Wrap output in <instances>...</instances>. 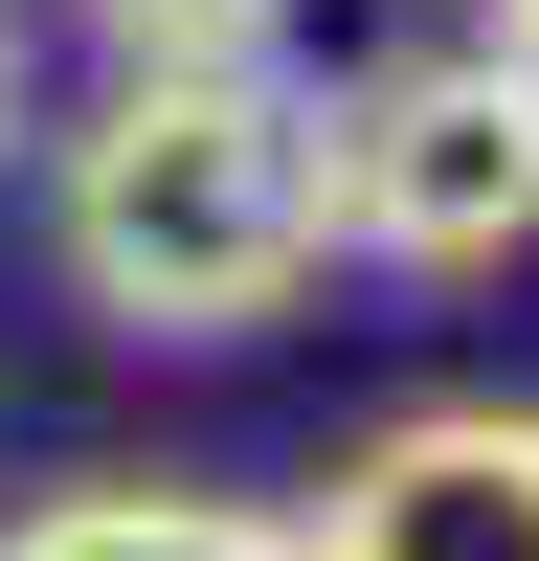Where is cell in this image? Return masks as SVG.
Returning a JSON list of instances; mask_svg holds the SVG:
<instances>
[{
	"mask_svg": "<svg viewBox=\"0 0 539 561\" xmlns=\"http://www.w3.org/2000/svg\"><path fill=\"white\" fill-rule=\"evenodd\" d=\"M0 561H293L270 517H225V494H45Z\"/></svg>",
	"mask_w": 539,
	"mask_h": 561,
	"instance_id": "cell-4",
	"label": "cell"
},
{
	"mask_svg": "<svg viewBox=\"0 0 539 561\" xmlns=\"http://www.w3.org/2000/svg\"><path fill=\"white\" fill-rule=\"evenodd\" d=\"M0 158H23V0H0Z\"/></svg>",
	"mask_w": 539,
	"mask_h": 561,
	"instance_id": "cell-6",
	"label": "cell"
},
{
	"mask_svg": "<svg viewBox=\"0 0 539 561\" xmlns=\"http://www.w3.org/2000/svg\"><path fill=\"white\" fill-rule=\"evenodd\" d=\"M68 225V293L113 337H248L337 270V158H314V90H270L248 45H135L113 113L45 180Z\"/></svg>",
	"mask_w": 539,
	"mask_h": 561,
	"instance_id": "cell-1",
	"label": "cell"
},
{
	"mask_svg": "<svg viewBox=\"0 0 539 561\" xmlns=\"http://www.w3.org/2000/svg\"><path fill=\"white\" fill-rule=\"evenodd\" d=\"M337 158V248L382 270H517L539 248V45H404L382 90L314 113Z\"/></svg>",
	"mask_w": 539,
	"mask_h": 561,
	"instance_id": "cell-2",
	"label": "cell"
},
{
	"mask_svg": "<svg viewBox=\"0 0 539 561\" xmlns=\"http://www.w3.org/2000/svg\"><path fill=\"white\" fill-rule=\"evenodd\" d=\"M293 561H539V404H404L337 449Z\"/></svg>",
	"mask_w": 539,
	"mask_h": 561,
	"instance_id": "cell-3",
	"label": "cell"
},
{
	"mask_svg": "<svg viewBox=\"0 0 539 561\" xmlns=\"http://www.w3.org/2000/svg\"><path fill=\"white\" fill-rule=\"evenodd\" d=\"M494 45H539V0H494Z\"/></svg>",
	"mask_w": 539,
	"mask_h": 561,
	"instance_id": "cell-7",
	"label": "cell"
},
{
	"mask_svg": "<svg viewBox=\"0 0 539 561\" xmlns=\"http://www.w3.org/2000/svg\"><path fill=\"white\" fill-rule=\"evenodd\" d=\"M90 23H113V45H270L293 0H90Z\"/></svg>",
	"mask_w": 539,
	"mask_h": 561,
	"instance_id": "cell-5",
	"label": "cell"
}]
</instances>
